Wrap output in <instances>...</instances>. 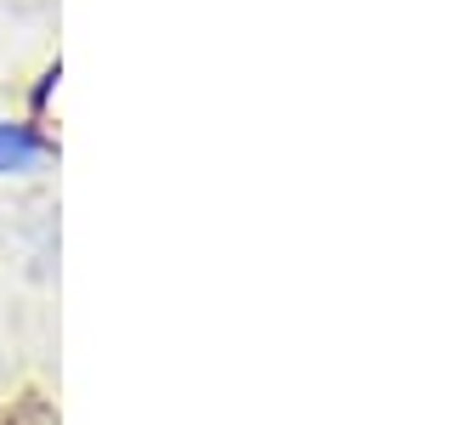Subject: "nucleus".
Listing matches in <instances>:
<instances>
[{
  "instance_id": "obj_1",
  "label": "nucleus",
  "mask_w": 465,
  "mask_h": 425,
  "mask_svg": "<svg viewBox=\"0 0 465 425\" xmlns=\"http://www.w3.org/2000/svg\"><path fill=\"white\" fill-rule=\"evenodd\" d=\"M40 164V142L23 125H0V171H35Z\"/></svg>"
}]
</instances>
